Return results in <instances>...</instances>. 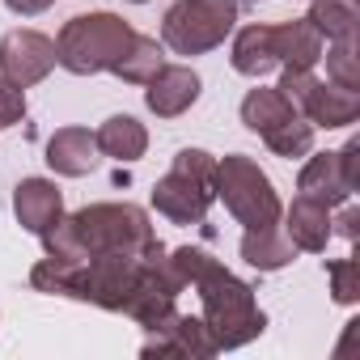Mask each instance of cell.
<instances>
[{
  "mask_svg": "<svg viewBox=\"0 0 360 360\" xmlns=\"http://www.w3.org/2000/svg\"><path fill=\"white\" fill-rule=\"evenodd\" d=\"M169 263H174L178 276H183L187 288L200 292V305H204L200 318L212 330L217 352H233V347L263 335L267 318H263V309L255 301V288L246 280H238L221 259H212L200 246H178V250H169Z\"/></svg>",
  "mask_w": 360,
  "mask_h": 360,
  "instance_id": "1",
  "label": "cell"
},
{
  "mask_svg": "<svg viewBox=\"0 0 360 360\" xmlns=\"http://www.w3.org/2000/svg\"><path fill=\"white\" fill-rule=\"evenodd\" d=\"M157 242L148 212L136 204H89L72 217H60L43 233L47 259L60 263H85L94 255H140Z\"/></svg>",
  "mask_w": 360,
  "mask_h": 360,
  "instance_id": "2",
  "label": "cell"
},
{
  "mask_svg": "<svg viewBox=\"0 0 360 360\" xmlns=\"http://www.w3.org/2000/svg\"><path fill=\"white\" fill-rule=\"evenodd\" d=\"M136 30L115 18V13H77L72 22H64L60 39H56V64L68 68L72 77H94V72H110L115 60L131 47Z\"/></svg>",
  "mask_w": 360,
  "mask_h": 360,
  "instance_id": "3",
  "label": "cell"
},
{
  "mask_svg": "<svg viewBox=\"0 0 360 360\" xmlns=\"http://www.w3.org/2000/svg\"><path fill=\"white\" fill-rule=\"evenodd\" d=\"M217 195L225 200L229 217L238 225H246V229L280 225L284 204H280V195L271 187V178L246 153H229L225 161H217Z\"/></svg>",
  "mask_w": 360,
  "mask_h": 360,
  "instance_id": "4",
  "label": "cell"
},
{
  "mask_svg": "<svg viewBox=\"0 0 360 360\" xmlns=\"http://www.w3.org/2000/svg\"><path fill=\"white\" fill-rule=\"evenodd\" d=\"M238 26V0H178L161 18V47L174 56H204Z\"/></svg>",
  "mask_w": 360,
  "mask_h": 360,
  "instance_id": "5",
  "label": "cell"
},
{
  "mask_svg": "<svg viewBox=\"0 0 360 360\" xmlns=\"http://www.w3.org/2000/svg\"><path fill=\"white\" fill-rule=\"evenodd\" d=\"M51 68H56V39L39 30H9L0 39V81H9L13 89L47 81Z\"/></svg>",
  "mask_w": 360,
  "mask_h": 360,
  "instance_id": "6",
  "label": "cell"
},
{
  "mask_svg": "<svg viewBox=\"0 0 360 360\" xmlns=\"http://www.w3.org/2000/svg\"><path fill=\"white\" fill-rule=\"evenodd\" d=\"M212 200H217V187L204 183V178L183 174V169H169L153 187V208L174 225H204Z\"/></svg>",
  "mask_w": 360,
  "mask_h": 360,
  "instance_id": "7",
  "label": "cell"
},
{
  "mask_svg": "<svg viewBox=\"0 0 360 360\" xmlns=\"http://www.w3.org/2000/svg\"><path fill=\"white\" fill-rule=\"evenodd\" d=\"M153 339L140 347L144 356H191V360H208V356H217V339H212V330L204 326V318H195V314H169L157 330H148Z\"/></svg>",
  "mask_w": 360,
  "mask_h": 360,
  "instance_id": "8",
  "label": "cell"
},
{
  "mask_svg": "<svg viewBox=\"0 0 360 360\" xmlns=\"http://www.w3.org/2000/svg\"><path fill=\"white\" fill-rule=\"evenodd\" d=\"M200 77L183 64H161L148 81H144V106L157 115V119H178L187 115L195 102H200Z\"/></svg>",
  "mask_w": 360,
  "mask_h": 360,
  "instance_id": "9",
  "label": "cell"
},
{
  "mask_svg": "<svg viewBox=\"0 0 360 360\" xmlns=\"http://www.w3.org/2000/svg\"><path fill=\"white\" fill-rule=\"evenodd\" d=\"M13 212H18V225L26 233L43 238L64 217V191L51 178H22L18 191H13Z\"/></svg>",
  "mask_w": 360,
  "mask_h": 360,
  "instance_id": "10",
  "label": "cell"
},
{
  "mask_svg": "<svg viewBox=\"0 0 360 360\" xmlns=\"http://www.w3.org/2000/svg\"><path fill=\"white\" fill-rule=\"evenodd\" d=\"M98 140L89 127H60L51 140H47V165L60 174V178H85L98 169Z\"/></svg>",
  "mask_w": 360,
  "mask_h": 360,
  "instance_id": "11",
  "label": "cell"
},
{
  "mask_svg": "<svg viewBox=\"0 0 360 360\" xmlns=\"http://www.w3.org/2000/svg\"><path fill=\"white\" fill-rule=\"evenodd\" d=\"M297 115H305L314 127H347V123L360 119V94L343 89V85H330V81H318L301 98Z\"/></svg>",
  "mask_w": 360,
  "mask_h": 360,
  "instance_id": "12",
  "label": "cell"
},
{
  "mask_svg": "<svg viewBox=\"0 0 360 360\" xmlns=\"http://www.w3.org/2000/svg\"><path fill=\"white\" fill-rule=\"evenodd\" d=\"M297 191H301L305 200H318V204L335 208V204H347L356 187L347 183V178H343L339 153H318V157H309V161L301 165V178H297Z\"/></svg>",
  "mask_w": 360,
  "mask_h": 360,
  "instance_id": "13",
  "label": "cell"
},
{
  "mask_svg": "<svg viewBox=\"0 0 360 360\" xmlns=\"http://www.w3.org/2000/svg\"><path fill=\"white\" fill-rule=\"evenodd\" d=\"M280 217H284V233L292 238V246H297V250L322 255V250H326V242L335 238V229H330V208H326V204H318V200L297 195V200H292V208H288V212H280Z\"/></svg>",
  "mask_w": 360,
  "mask_h": 360,
  "instance_id": "14",
  "label": "cell"
},
{
  "mask_svg": "<svg viewBox=\"0 0 360 360\" xmlns=\"http://www.w3.org/2000/svg\"><path fill=\"white\" fill-rule=\"evenodd\" d=\"M276 56L284 68H318L322 60V34L309 18H292L276 26Z\"/></svg>",
  "mask_w": 360,
  "mask_h": 360,
  "instance_id": "15",
  "label": "cell"
},
{
  "mask_svg": "<svg viewBox=\"0 0 360 360\" xmlns=\"http://www.w3.org/2000/svg\"><path fill=\"white\" fill-rule=\"evenodd\" d=\"M229 60H233V72H242V77H267L280 64V56H276V26H246V30H238Z\"/></svg>",
  "mask_w": 360,
  "mask_h": 360,
  "instance_id": "16",
  "label": "cell"
},
{
  "mask_svg": "<svg viewBox=\"0 0 360 360\" xmlns=\"http://www.w3.org/2000/svg\"><path fill=\"white\" fill-rule=\"evenodd\" d=\"M242 259L250 267H259V271H280V267H288L297 259V246L280 225H263V229H246Z\"/></svg>",
  "mask_w": 360,
  "mask_h": 360,
  "instance_id": "17",
  "label": "cell"
},
{
  "mask_svg": "<svg viewBox=\"0 0 360 360\" xmlns=\"http://www.w3.org/2000/svg\"><path fill=\"white\" fill-rule=\"evenodd\" d=\"M94 140H98V153H106V157H115V161H140L144 148H148V131H144V123L131 119V115H110V119L94 131Z\"/></svg>",
  "mask_w": 360,
  "mask_h": 360,
  "instance_id": "18",
  "label": "cell"
},
{
  "mask_svg": "<svg viewBox=\"0 0 360 360\" xmlns=\"http://www.w3.org/2000/svg\"><path fill=\"white\" fill-rule=\"evenodd\" d=\"M297 115V106L280 94V89H250L246 98H242V123L250 127V131H271V127H280L284 119H292Z\"/></svg>",
  "mask_w": 360,
  "mask_h": 360,
  "instance_id": "19",
  "label": "cell"
},
{
  "mask_svg": "<svg viewBox=\"0 0 360 360\" xmlns=\"http://www.w3.org/2000/svg\"><path fill=\"white\" fill-rule=\"evenodd\" d=\"M161 64H165L161 43H157V39H148V34H136V39H131V47L115 60V68H110V72H115L119 81H127V85H144Z\"/></svg>",
  "mask_w": 360,
  "mask_h": 360,
  "instance_id": "20",
  "label": "cell"
},
{
  "mask_svg": "<svg viewBox=\"0 0 360 360\" xmlns=\"http://www.w3.org/2000/svg\"><path fill=\"white\" fill-rule=\"evenodd\" d=\"M309 22L330 43L356 39V0H314V5H309Z\"/></svg>",
  "mask_w": 360,
  "mask_h": 360,
  "instance_id": "21",
  "label": "cell"
},
{
  "mask_svg": "<svg viewBox=\"0 0 360 360\" xmlns=\"http://www.w3.org/2000/svg\"><path fill=\"white\" fill-rule=\"evenodd\" d=\"M263 140H267V148L276 153V157H305L309 148H314V123L305 119V115H292V119H284L280 127H271V131H263Z\"/></svg>",
  "mask_w": 360,
  "mask_h": 360,
  "instance_id": "22",
  "label": "cell"
},
{
  "mask_svg": "<svg viewBox=\"0 0 360 360\" xmlns=\"http://www.w3.org/2000/svg\"><path fill=\"white\" fill-rule=\"evenodd\" d=\"M326 81L343 85V89H360V56H356V39H339L326 51Z\"/></svg>",
  "mask_w": 360,
  "mask_h": 360,
  "instance_id": "23",
  "label": "cell"
},
{
  "mask_svg": "<svg viewBox=\"0 0 360 360\" xmlns=\"http://www.w3.org/2000/svg\"><path fill=\"white\" fill-rule=\"evenodd\" d=\"M326 280H330V297L339 305H356L360 301V263L356 259H330L326 263Z\"/></svg>",
  "mask_w": 360,
  "mask_h": 360,
  "instance_id": "24",
  "label": "cell"
},
{
  "mask_svg": "<svg viewBox=\"0 0 360 360\" xmlns=\"http://www.w3.org/2000/svg\"><path fill=\"white\" fill-rule=\"evenodd\" d=\"M26 115V89H13L9 81H0V127L22 123Z\"/></svg>",
  "mask_w": 360,
  "mask_h": 360,
  "instance_id": "25",
  "label": "cell"
},
{
  "mask_svg": "<svg viewBox=\"0 0 360 360\" xmlns=\"http://www.w3.org/2000/svg\"><path fill=\"white\" fill-rule=\"evenodd\" d=\"M339 165H343V178L352 187H360V140H347L339 148Z\"/></svg>",
  "mask_w": 360,
  "mask_h": 360,
  "instance_id": "26",
  "label": "cell"
},
{
  "mask_svg": "<svg viewBox=\"0 0 360 360\" xmlns=\"http://www.w3.org/2000/svg\"><path fill=\"white\" fill-rule=\"evenodd\" d=\"M330 229H335L339 238L356 242V238H360V212H356V208H343V212H339V221H330Z\"/></svg>",
  "mask_w": 360,
  "mask_h": 360,
  "instance_id": "27",
  "label": "cell"
},
{
  "mask_svg": "<svg viewBox=\"0 0 360 360\" xmlns=\"http://www.w3.org/2000/svg\"><path fill=\"white\" fill-rule=\"evenodd\" d=\"M5 5L18 13V18H39V13H47L56 0H5Z\"/></svg>",
  "mask_w": 360,
  "mask_h": 360,
  "instance_id": "28",
  "label": "cell"
},
{
  "mask_svg": "<svg viewBox=\"0 0 360 360\" xmlns=\"http://www.w3.org/2000/svg\"><path fill=\"white\" fill-rule=\"evenodd\" d=\"M238 5H259V0H238Z\"/></svg>",
  "mask_w": 360,
  "mask_h": 360,
  "instance_id": "29",
  "label": "cell"
},
{
  "mask_svg": "<svg viewBox=\"0 0 360 360\" xmlns=\"http://www.w3.org/2000/svg\"><path fill=\"white\" fill-rule=\"evenodd\" d=\"M131 5H144V0H131Z\"/></svg>",
  "mask_w": 360,
  "mask_h": 360,
  "instance_id": "30",
  "label": "cell"
}]
</instances>
